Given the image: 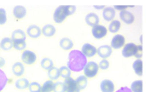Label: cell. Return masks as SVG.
Listing matches in <instances>:
<instances>
[{
	"mask_svg": "<svg viewBox=\"0 0 146 92\" xmlns=\"http://www.w3.org/2000/svg\"><path fill=\"white\" fill-rule=\"evenodd\" d=\"M87 63V58L83 55L80 50H73L68 54V68L71 72L80 73L83 71L85 66Z\"/></svg>",
	"mask_w": 146,
	"mask_h": 92,
	"instance_id": "obj_1",
	"label": "cell"
},
{
	"mask_svg": "<svg viewBox=\"0 0 146 92\" xmlns=\"http://www.w3.org/2000/svg\"><path fill=\"white\" fill-rule=\"evenodd\" d=\"M84 75L87 79H94L99 73L98 64L95 62H87L84 69Z\"/></svg>",
	"mask_w": 146,
	"mask_h": 92,
	"instance_id": "obj_2",
	"label": "cell"
},
{
	"mask_svg": "<svg viewBox=\"0 0 146 92\" xmlns=\"http://www.w3.org/2000/svg\"><path fill=\"white\" fill-rule=\"evenodd\" d=\"M21 58L22 63L27 66H33L37 62V55L30 50H25L22 52Z\"/></svg>",
	"mask_w": 146,
	"mask_h": 92,
	"instance_id": "obj_3",
	"label": "cell"
},
{
	"mask_svg": "<svg viewBox=\"0 0 146 92\" xmlns=\"http://www.w3.org/2000/svg\"><path fill=\"white\" fill-rule=\"evenodd\" d=\"M68 17V15L64 9V6L63 5H60L58 6L56 10L54 11V14H53V19H54V21L57 24H61Z\"/></svg>",
	"mask_w": 146,
	"mask_h": 92,
	"instance_id": "obj_4",
	"label": "cell"
},
{
	"mask_svg": "<svg viewBox=\"0 0 146 92\" xmlns=\"http://www.w3.org/2000/svg\"><path fill=\"white\" fill-rule=\"evenodd\" d=\"M92 36L96 39H103L104 38H105L107 36L108 29L106 26H104L103 25H98V26L92 27Z\"/></svg>",
	"mask_w": 146,
	"mask_h": 92,
	"instance_id": "obj_5",
	"label": "cell"
},
{
	"mask_svg": "<svg viewBox=\"0 0 146 92\" xmlns=\"http://www.w3.org/2000/svg\"><path fill=\"white\" fill-rule=\"evenodd\" d=\"M125 43H126V38L123 35L115 34L112 38V40L110 43V47L115 50H119L125 45Z\"/></svg>",
	"mask_w": 146,
	"mask_h": 92,
	"instance_id": "obj_6",
	"label": "cell"
},
{
	"mask_svg": "<svg viewBox=\"0 0 146 92\" xmlns=\"http://www.w3.org/2000/svg\"><path fill=\"white\" fill-rule=\"evenodd\" d=\"M81 52L86 58H92L97 55V48L92 44H84L81 49Z\"/></svg>",
	"mask_w": 146,
	"mask_h": 92,
	"instance_id": "obj_7",
	"label": "cell"
},
{
	"mask_svg": "<svg viewBox=\"0 0 146 92\" xmlns=\"http://www.w3.org/2000/svg\"><path fill=\"white\" fill-rule=\"evenodd\" d=\"M26 35H27L30 38L37 39V38H40V36L42 35L41 28L37 25H31L27 27Z\"/></svg>",
	"mask_w": 146,
	"mask_h": 92,
	"instance_id": "obj_8",
	"label": "cell"
},
{
	"mask_svg": "<svg viewBox=\"0 0 146 92\" xmlns=\"http://www.w3.org/2000/svg\"><path fill=\"white\" fill-rule=\"evenodd\" d=\"M113 52L110 45H101L97 49V54L102 59H108L111 56Z\"/></svg>",
	"mask_w": 146,
	"mask_h": 92,
	"instance_id": "obj_9",
	"label": "cell"
},
{
	"mask_svg": "<svg viewBox=\"0 0 146 92\" xmlns=\"http://www.w3.org/2000/svg\"><path fill=\"white\" fill-rule=\"evenodd\" d=\"M137 45L133 43H128L122 47V56L125 58H129L134 56Z\"/></svg>",
	"mask_w": 146,
	"mask_h": 92,
	"instance_id": "obj_10",
	"label": "cell"
},
{
	"mask_svg": "<svg viewBox=\"0 0 146 92\" xmlns=\"http://www.w3.org/2000/svg\"><path fill=\"white\" fill-rule=\"evenodd\" d=\"M11 71L15 77L21 78L25 73V66L22 62H15L12 66Z\"/></svg>",
	"mask_w": 146,
	"mask_h": 92,
	"instance_id": "obj_11",
	"label": "cell"
},
{
	"mask_svg": "<svg viewBox=\"0 0 146 92\" xmlns=\"http://www.w3.org/2000/svg\"><path fill=\"white\" fill-rule=\"evenodd\" d=\"M85 21H86V23L92 27H94V26L99 25V22H100V19H99L98 15L95 13L87 14L85 18Z\"/></svg>",
	"mask_w": 146,
	"mask_h": 92,
	"instance_id": "obj_12",
	"label": "cell"
},
{
	"mask_svg": "<svg viewBox=\"0 0 146 92\" xmlns=\"http://www.w3.org/2000/svg\"><path fill=\"white\" fill-rule=\"evenodd\" d=\"M120 18H121V20L124 23H126L127 25L133 24L134 22V20H135L133 14L131 13V12H129V11H127V10L121 11L120 12Z\"/></svg>",
	"mask_w": 146,
	"mask_h": 92,
	"instance_id": "obj_13",
	"label": "cell"
},
{
	"mask_svg": "<svg viewBox=\"0 0 146 92\" xmlns=\"http://www.w3.org/2000/svg\"><path fill=\"white\" fill-rule=\"evenodd\" d=\"M27 15V9L22 5H16L13 9V15L18 20L23 19Z\"/></svg>",
	"mask_w": 146,
	"mask_h": 92,
	"instance_id": "obj_14",
	"label": "cell"
},
{
	"mask_svg": "<svg viewBox=\"0 0 146 92\" xmlns=\"http://www.w3.org/2000/svg\"><path fill=\"white\" fill-rule=\"evenodd\" d=\"M56 32V27L53 26V25H50V24H46L44 25L42 29H41V33L46 37V38H51L53 37Z\"/></svg>",
	"mask_w": 146,
	"mask_h": 92,
	"instance_id": "obj_15",
	"label": "cell"
},
{
	"mask_svg": "<svg viewBox=\"0 0 146 92\" xmlns=\"http://www.w3.org/2000/svg\"><path fill=\"white\" fill-rule=\"evenodd\" d=\"M115 84L110 79H104L100 84L102 92H115Z\"/></svg>",
	"mask_w": 146,
	"mask_h": 92,
	"instance_id": "obj_16",
	"label": "cell"
},
{
	"mask_svg": "<svg viewBox=\"0 0 146 92\" xmlns=\"http://www.w3.org/2000/svg\"><path fill=\"white\" fill-rule=\"evenodd\" d=\"M10 38H11V40L13 42H15V41H26L27 35H26V32L23 30L16 29L12 32Z\"/></svg>",
	"mask_w": 146,
	"mask_h": 92,
	"instance_id": "obj_17",
	"label": "cell"
},
{
	"mask_svg": "<svg viewBox=\"0 0 146 92\" xmlns=\"http://www.w3.org/2000/svg\"><path fill=\"white\" fill-rule=\"evenodd\" d=\"M115 16V10L113 7H105L103 10V17L106 21H112Z\"/></svg>",
	"mask_w": 146,
	"mask_h": 92,
	"instance_id": "obj_18",
	"label": "cell"
},
{
	"mask_svg": "<svg viewBox=\"0 0 146 92\" xmlns=\"http://www.w3.org/2000/svg\"><path fill=\"white\" fill-rule=\"evenodd\" d=\"M59 46L63 50H71L74 48V42L68 38H62L59 41Z\"/></svg>",
	"mask_w": 146,
	"mask_h": 92,
	"instance_id": "obj_19",
	"label": "cell"
},
{
	"mask_svg": "<svg viewBox=\"0 0 146 92\" xmlns=\"http://www.w3.org/2000/svg\"><path fill=\"white\" fill-rule=\"evenodd\" d=\"M63 85L65 86L66 92L71 91H74V90L77 89V85H76L75 79H73L72 77H68V78L65 79Z\"/></svg>",
	"mask_w": 146,
	"mask_h": 92,
	"instance_id": "obj_20",
	"label": "cell"
},
{
	"mask_svg": "<svg viewBox=\"0 0 146 92\" xmlns=\"http://www.w3.org/2000/svg\"><path fill=\"white\" fill-rule=\"evenodd\" d=\"M13 48V42L10 38H3L0 41V49L4 51H9Z\"/></svg>",
	"mask_w": 146,
	"mask_h": 92,
	"instance_id": "obj_21",
	"label": "cell"
},
{
	"mask_svg": "<svg viewBox=\"0 0 146 92\" xmlns=\"http://www.w3.org/2000/svg\"><path fill=\"white\" fill-rule=\"evenodd\" d=\"M76 85H77V88L80 91H83L87 87L88 85V79L85 76V75H81L79 76L76 79H75Z\"/></svg>",
	"mask_w": 146,
	"mask_h": 92,
	"instance_id": "obj_22",
	"label": "cell"
},
{
	"mask_svg": "<svg viewBox=\"0 0 146 92\" xmlns=\"http://www.w3.org/2000/svg\"><path fill=\"white\" fill-rule=\"evenodd\" d=\"M40 66H41L42 69H44L45 71H49L50 69H51L54 67V62H53V61L50 58L44 57V58H43L41 60Z\"/></svg>",
	"mask_w": 146,
	"mask_h": 92,
	"instance_id": "obj_23",
	"label": "cell"
},
{
	"mask_svg": "<svg viewBox=\"0 0 146 92\" xmlns=\"http://www.w3.org/2000/svg\"><path fill=\"white\" fill-rule=\"evenodd\" d=\"M28 85H29V81L25 78H20V79H16V81L15 83V88L18 89V90H21V91L27 89Z\"/></svg>",
	"mask_w": 146,
	"mask_h": 92,
	"instance_id": "obj_24",
	"label": "cell"
},
{
	"mask_svg": "<svg viewBox=\"0 0 146 92\" xmlns=\"http://www.w3.org/2000/svg\"><path fill=\"white\" fill-rule=\"evenodd\" d=\"M121 27V21L118 20H113L109 25V32H110L111 33H116L120 31Z\"/></svg>",
	"mask_w": 146,
	"mask_h": 92,
	"instance_id": "obj_25",
	"label": "cell"
},
{
	"mask_svg": "<svg viewBox=\"0 0 146 92\" xmlns=\"http://www.w3.org/2000/svg\"><path fill=\"white\" fill-rule=\"evenodd\" d=\"M133 68L138 76H142L143 75V61L137 59L133 64Z\"/></svg>",
	"mask_w": 146,
	"mask_h": 92,
	"instance_id": "obj_26",
	"label": "cell"
},
{
	"mask_svg": "<svg viewBox=\"0 0 146 92\" xmlns=\"http://www.w3.org/2000/svg\"><path fill=\"white\" fill-rule=\"evenodd\" d=\"M47 75H48V78L50 79V80L51 81H57V79L60 78L59 76V70L57 68H55L53 67L51 69H50L49 71H47Z\"/></svg>",
	"mask_w": 146,
	"mask_h": 92,
	"instance_id": "obj_27",
	"label": "cell"
},
{
	"mask_svg": "<svg viewBox=\"0 0 146 92\" xmlns=\"http://www.w3.org/2000/svg\"><path fill=\"white\" fill-rule=\"evenodd\" d=\"M58 70H59V76H60V78H62V79H67L68 77H71L72 72L70 71V69L68 67L62 66V67L59 68Z\"/></svg>",
	"mask_w": 146,
	"mask_h": 92,
	"instance_id": "obj_28",
	"label": "cell"
},
{
	"mask_svg": "<svg viewBox=\"0 0 146 92\" xmlns=\"http://www.w3.org/2000/svg\"><path fill=\"white\" fill-rule=\"evenodd\" d=\"M130 90L132 91V92H143V81L142 80L133 81L131 85Z\"/></svg>",
	"mask_w": 146,
	"mask_h": 92,
	"instance_id": "obj_29",
	"label": "cell"
},
{
	"mask_svg": "<svg viewBox=\"0 0 146 92\" xmlns=\"http://www.w3.org/2000/svg\"><path fill=\"white\" fill-rule=\"evenodd\" d=\"M53 86H54V82L49 79L41 85L40 92H53Z\"/></svg>",
	"mask_w": 146,
	"mask_h": 92,
	"instance_id": "obj_30",
	"label": "cell"
},
{
	"mask_svg": "<svg viewBox=\"0 0 146 92\" xmlns=\"http://www.w3.org/2000/svg\"><path fill=\"white\" fill-rule=\"evenodd\" d=\"M13 42V41H12ZM13 48L18 51H24L27 48L26 41H15L13 42Z\"/></svg>",
	"mask_w": 146,
	"mask_h": 92,
	"instance_id": "obj_31",
	"label": "cell"
},
{
	"mask_svg": "<svg viewBox=\"0 0 146 92\" xmlns=\"http://www.w3.org/2000/svg\"><path fill=\"white\" fill-rule=\"evenodd\" d=\"M7 84H8V78L5 73L2 69H0V91H2L5 88Z\"/></svg>",
	"mask_w": 146,
	"mask_h": 92,
	"instance_id": "obj_32",
	"label": "cell"
},
{
	"mask_svg": "<svg viewBox=\"0 0 146 92\" xmlns=\"http://www.w3.org/2000/svg\"><path fill=\"white\" fill-rule=\"evenodd\" d=\"M29 92H40L41 91V85L38 82H32L29 83L28 87H27Z\"/></svg>",
	"mask_w": 146,
	"mask_h": 92,
	"instance_id": "obj_33",
	"label": "cell"
},
{
	"mask_svg": "<svg viewBox=\"0 0 146 92\" xmlns=\"http://www.w3.org/2000/svg\"><path fill=\"white\" fill-rule=\"evenodd\" d=\"M53 92H66L65 86L62 82H54V86H53Z\"/></svg>",
	"mask_w": 146,
	"mask_h": 92,
	"instance_id": "obj_34",
	"label": "cell"
},
{
	"mask_svg": "<svg viewBox=\"0 0 146 92\" xmlns=\"http://www.w3.org/2000/svg\"><path fill=\"white\" fill-rule=\"evenodd\" d=\"M63 6H64V9H65L68 16L74 15V12L76 11V7L74 5H63Z\"/></svg>",
	"mask_w": 146,
	"mask_h": 92,
	"instance_id": "obj_35",
	"label": "cell"
},
{
	"mask_svg": "<svg viewBox=\"0 0 146 92\" xmlns=\"http://www.w3.org/2000/svg\"><path fill=\"white\" fill-rule=\"evenodd\" d=\"M7 22V15L4 9L0 8V25H4Z\"/></svg>",
	"mask_w": 146,
	"mask_h": 92,
	"instance_id": "obj_36",
	"label": "cell"
},
{
	"mask_svg": "<svg viewBox=\"0 0 146 92\" xmlns=\"http://www.w3.org/2000/svg\"><path fill=\"white\" fill-rule=\"evenodd\" d=\"M134 57H136L137 59L139 60H141L142 56H143V47L142 45H137L136 47V50H135V53H134Z\"/></svg>",
	"mask_w": 146,
	"mask_h": 92,
	"instance_id": "obj_37",
	"label": "cell"
},
{
	"mask_svg": "<svg viewBox=\"0 0 146 92\" xmlns=\"http://www.w3.org/2000/svg\"><path fill=\"white\" fill-rule=\"evenodd\" d=\"M98 68L101 70H107L110 68V62L107 59H103L99 64H98Z\"/></svg>",
	"mask_w": 146,
	"mask_h": 92,
	"instance_id": "obj_38",
	"label": "cell"
},
{
	"mask_svg": "<svg viewBox=\"0 0 146 92\" xmlns=\"http://www.w3.org/2000/svg\"><path fill=\"white\" fill-rule=\"evenodd\" d=\"M131 6H127V5H115L113 8L115 9V10H119V11H124L127 10V8H129Z\"/></svg>",
	"mask_w": 146,
	"mask_h": 92,
	"instance_id": "obj_39",
	"label": "cell"
},
{
	"mask_svg": "<svg viewBox=\"0 0 146 92\" xmlns=\"http://www.w3.org/2000/svg\"><path fill=\"white\" fill-rule=\"evenodd\" d=\"M115 92H132V91L130 90V88H128L127 86H123V87H121L119 90H117Z\"/></svg>",
	"mask_w": 146,
	"mask_h": 92,
	"instance_id": "obj_40",
	"label": "cell"
},
{
	"mask_svg": "<svg viewBox=\"0 0 146 92\" xmlns=\"http://www.w3.org/2000/svg\"><path fill=\"white\" fill-rule=\"evenodd\" d=\"M5 63H6V62H5V60L3 58V57H0V69L2 68H3L4 66H5Z\"/></svg>",
	"mask_w": 146,
	"mask_h": 92,
	"instance_id": "obj_41",
	"label": "cell"
},
{
	"mask_svg": "<svg viewBox=\"0 0 146 92\" xmlns=\"http://www.w3.org/2000/svg\"><path fill=\"white\" fill-rule=\"evenodd\" d=\"M93 8L96 9H103L104 10L105 9V5H94Z\"/></svg>",
	"mask_w": 146,
	"mask_h": 92,
	"instance_id": "obj_42",
	"label": "cell"
},
{
	"mask_svg": "<svg viewBox=\"0 0 146 92\" xmlns=\"http://www.w3.org/2000/svg\"><path fill=\"white\" fill-rule=\"evenodd\" d=\"M68 92H80V91L77 88V89H75V90H74V91H68Z\"/></svg>",
	"mask_w": 146,
	"mask_h": 92,
	"instance_id": "obj_43",
	"label": "cell"
},
{
	"mask_svg": "<svg viewBox=\"0 0 146 92\" xmlns=\"http://www.w3.org/2000/svg\"><path fill=\"white\" fill-rule=\"evenodd\" d=\"M0 92H1V91H0Z\"/></svg>",
	"mask_w": 146,
	"mask_h": 92,
	"instance_id": "obj_44",
	"label": "cell"
}]
</instances>
